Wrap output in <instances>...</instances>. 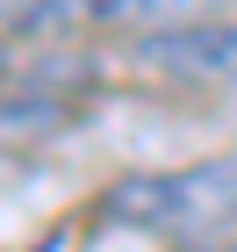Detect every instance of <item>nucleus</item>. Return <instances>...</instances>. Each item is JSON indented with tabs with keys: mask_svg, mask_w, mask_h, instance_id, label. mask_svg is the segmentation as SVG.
Returning <instances> with one entry per match:
<instances>
[{
	"mask_svg": "<svg viewBox=\"0 0 237 252\" xmlns=\"http://www.w3.org/2000/svg\"><path fill=\"white\" fill-rule=\"evenodd\" d=\"M137 65L165 79H194V87H237V22H180V29H144Z\"/></svg>",
	"mask_w": 237,
	"mask_h": 252,
	"instance_id": "nucleus-2",
	"label": "nucleus"
},
{
	"mask_svg": "<svg viewBox=\"0 0 237 252\" xmlns=\"http://www.w3.org/2000/svg\"><path fill=\"white\" fill-rule=\"evenodd\" d=\"M216 0H65L58 29L72 22H122V29H180V22H201Z\"/></svg>",
	"mask_w": 237,
	"mask_h": 252,
	"instance_id": "nucleus-3",
	"label": "nucleus"
},
{
	"mask_svg": "<svg viewBox=\"0 0 237 252\" xmlns=\"http://www.w3.org/2000/svg\"><path fill=\"white\" fill-rule=\"evenodd\" d=\"M223 252H237V245H223Z\"/></svg>",
	"mask_w": 237,
	"mask_h": 252,
	"instance_id": "nucleus-4",
	"label": "nucleus"
},
{
	"mask_svg": "<svg viewBox=\"0 0 237 252\" xmlns=\"http://www.w3.org/2000/svg\"><path fill=\"white\" fill-rule=\"evenodd\" d=\"M101 216L144 238H173V245L237 238V158H201L180 173H130L108 188Z\"/></svg>",
	"mask_w": 237,
	"mask_h": 252,
	"instance_id": "nucleus-1",
	"label": "nucleus"
}]
</instances>
